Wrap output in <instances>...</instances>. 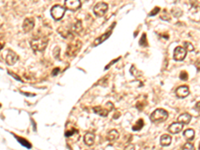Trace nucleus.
Listing matches in <instances>:
<instances>
[{"label":"nucleus","mask_w":200,"mask_h":150,"mask_svg":"<svg viewBox=\"0 0 200 150\" xmlns=\"http://www.w3.org/2000/svg\"><path fill=\"white\" fill-rule=\"evenodd\" d=\"M47 44H48V39L46 37H34V38H32L30 40L31 48L34 51H39V52L44 51Z\"/></svg>","instance_id":"f257e3e1"},{"label":"nucleus","mask_w":200,"mask_h":150,"mask_svg":"<svg viewBox=\"0 0 200 150\" xmlns=\"http://www.w3.org/2000/svg\"><path fill=\"white\" fill-rule=\"evenodd\" d=\"M167 118H168V112L164 109H161V108L153 111L150 115V120H151V122H153V123L163 122V121H165Z\"/></svg>","instance_id":"f03ea898"},{"label":"nucleus","mask_w":200,"mask_h":150,"mask_svg":"<svg viewBox=\"0 0 200 150\" xmlns=\"http://www.w3.org/2000/svg\"><path fill=\"white\" fill-rule=\"evenodd\" d=\"M65 10H66V7H64L62 5H54L51 8V16L53 17V19L60 20L63 18V16L65 14Z\"/></svg>","instance_id":"7ed1b4c3"},{"label":"nucleus","mask_w":200,"mask_h":150,"mask_svg":"<svg viewBox=\"0 0 200 150\" xmlns=\"http://www.w3.org/2000/svg\"><path fill=\"white\" fill-rule=\"evenodd\" d=\"M107 10H108V5L104 2L97 3L94 6V8H93V12H94V14L96 16H98V17L104 16L106 12H107Z\"/></svg>","instance_id":"20e7f679"},{"label":"nucleus","mask_w":200,"mask_h":150,"mask_svg":"<svg viewBox=\"0 0 200 150\" xmlns=\"http://www.w3.org/2000/svg\"><path fill=\"white\" fill-rule=\"evenodd\" d=\"M81 48V42L80 41H76L74 43H71L68 45L66 49V55L67 56H75L77 52L79 51Z\"/></svg>","instance_id":"39448f33"},{"label":"nucleus","mask_w":200,"mask_h":150,"mask_svg":"<svg viewBox=\"0 0 200 150\" xmlns=\"http://www.w3.org/2000/svg\"><path fill=\"white\" fill-rule=\"evenodd\" d=\"M186 54H187V51L184 47L177 46L174 49L173 58H174V60H176V61H182L186 57Z\"/></svg>","instance_id":"423d86ee"},{"label":"nucleus","mask_w":200,"mask_h":150,"mask_svg":"<svg viewBox=\"0 0 200 150\" xmlns=\"http://www.w3.org/2000/svg\"><path fill=\"white\" fill-rule=\"evenodd\" d=\"M65 7L66 9L72 11L78 10L81 7V1L80 0H65Z\"/></svg>","instance_id":"0eeeda50"},{"label":"nucleus","mask_w":200,"mask_h":150,"mask_svg":"<svg viewBox=\"0 0 200 150\" xmlns=\"http://www.w3.org/2000/svg\"><path fill=\"white\" fill-rule=\"evenodd\" d=\"M18 55L16 54L15 52L13 51H11V50H8V53L6 54V56H5V61H6V63L8 65H14L16 62H17L18 60Z\"/></svg>","instance_id":"6e6552de"},{"label":"nucleus","mask_w":200,"mask_h":150,"mask_svg":"<svg viewBox=\"0 0 200 150\" xmlns=\"http://www.w3.org/2000/svg\"><path fill=\"white\" fill-rule=\"evenodd\" d=\"M183 129V124L181 122H175L169 125L168 127V131L172 134H177Z\"/></svg>","instance_id":"1a4fd4ad"},{"label":"nucleus","mask_w":200,"mask_h":150,"mask_svg":"<svg viewBox=\"0 0 200 150\" xmlns=\"http://www.w3.org/2000/svg\"><path fill=\"white\" fill-rule=\"evenodd\" d=\"M176 95L179 98H185L189 95V88L187 86H180L176 89Z\"/></svg>","instance_id":"9d476101"},{"label":"nucleus","mask_w":200,"mask_h":150,"mask_svg":"<svg viewBox=\"0 0 200 150\" xmlns=\"http://www.w3.org/2000/svg\"><path fill=\"white\" fill-rule=\"evenodd\" d=\"M34 19L33 18H26L23 22V30L25 32L31 31L34 27Z\"/></svg>","instance_id":"9b49d317"},{"label":"nucleus","mask_w":200,"mask_h":150,"mask_svg":"<svg viewBox=\"0 0 200 150\" xmlns=\"http://www.w3.org/2000/svg\"><path fill=\"white\" fill-rule=\"evenodd\" d=\"M94 139H95V135L94 133H91V132H88L86 134L84 135L83 137V140H84V143L87 145V146H91V145L94 143Z\"/></svg>","instance_id":"f8f14e48"},{"label":"nucleus","mask_w":200,"mask_h":150,"mask_svg":"<svg viewBox=\"0 0 200 150\" xmlns=\"http://www.w3.org/2000/svg\"><path fill=\"white\" fill-rule=\"evenodd\" d=\"M111 33H112V30H110L109 32H106V33H104L103 35H101V36L98 37V38H96L94 40V42H93V46H97V45H99L100 43L104 42L106 39L109 38V36L111 35Z\"/></svg>","instance_id":"ddd939ff"},{"label":"nucleus","mask_w":200,"mask_h":150,"mask_svg":"<svg viewBox=\"0 0 200 150\" xmlns=\"http://www.w3.org/2000/svg\"><path fill=\"white\" fill-rule=\"evenodd\" d=\"M191 121V115L188 113H182L178 116V122L182 124H188Z\"/></svg>","instance_id":"4468645a"},{"label":"nucleus","mask_w":200,"mask_h":150,"mask_svg":"<svg viewBox=\"0 0 200 150\" xmlns=\"http://www.w3.org/2000/svg\"><path fill=\"white\" fill-rule=\"evenodd\" d=\"M171 141H172V138L168 134H164L160 137V144L162 146H169L171 144Z\"/></svg>","instance_id":"2eb2a0df"},{"label":"nucleus","mask_w":200,"mask_h":150,"mask_svg":"<svg viewBox=\"0 0 200 150\" xmlns=\"http://www.w3.org/2000/svg\"><path fill=\"white\" fill-rule=\"evenodd\" d=\"M93 111L95 112V113H97V114H99L100 116H103V117H106V116L108 115V113H109V109H104V108H102V107H94L93 108Z\"/></svg>","instance_id":"dca6fc26"},{"label":"nucleus","mask_w":200,"mask_h":150,"mask_svg":"<svg viewBox=\"0 0 200 150\" xmlns=\"http://www.w3.org/2000/svg\"><path fill=\"white\" fill-rule=\"evenodd\" d=\"M118 138H119V132H118L117 130L113 129V130L109 131L108 135H107V139H108L109 141H115V140H117Z\"/></svg>","instance_id":"f3484780"},{"label":"nucleus","mask_w":200,"mask_h":150,"mask_svg":"<svg viewBox=\"0 0 200 150\" xmlns=\"http://www.w3.org/2000/svg\"><path fill=\"white\" fill-rule=\"evenodd\" d=\"M183 134H184V137L187 140H192L195 136V131L193 129H186Z\"/></svg>","instance_id":"a211bd4d"},{"label":"nucleus","mask_w":200,"mask_h":150,"mask_svg":"<svg viewBox=\"0 0 200 150\" xmlns=\"http://www.w3.org/2000/svg\"><path fill=\"white\" fill-rule=\"evenodd\" d=\"M81 30H82V23H81V21H77L75 24L72 25L71 31L73 33H79Z\"/></svg>","instance_id":"6ab92c4d"},{"label":"nucleus","mask_w":200,"mask_h":150,"mask_svg":"<svg viewBox=\"0 0 200 150\" xmlns=\"http://www.w3.org/2000/svg\"><path fill=\"white\" fill-rule=\"evenodd\" d=\"M143 125H144V121L142 119H140V120H138V121L136 122V124L132 127V129H133V130H135V131H138V130H140L142 127H143Z\"/></svg>","instance_id":"aec40b11"},{"label":"nucleus","mask_w":200,"mask_h":150,"mask_svg":"<svg viewBox=\"0 0 200 150\" xmlns=\"http://www.w3.org/2000/svg\"><path fill=\"white\" fill-rule=\"evenodd\" d=\"M189 1L192 7L196 8V9H200V0H189Z\"/></svg>","instance_id":"412c9836"},{"label":"nucleus","mask_w":200,"mask_h":150,"mask_svg":"<svg viewBox=\"0 0 200 150\" xmlns=\"http://www.w3.org/2000/svg\"><path fill=\"white\" fill-rule=\"evenodd\" d=\"M139 44L141 45V46H147V45H148L147 41H146V34H145V33L142 34V37H141V39L139 41Z\"/></svg>","instance_id":"4be33fe9"},{"label":"nucleus","mask_w":200,"mask_h":150,"mask_svg":"<svg viewBox=\"0 0 200 150\" xmlns=\"http://www.w3.org/2000/svg\"><path fill=\"white\" fill-rule=\"evenodd\" d=\"M184 48L186 49V51H193L194 46L189 42H184Z\"/></svg>","instance_id":"5701e85b"},{"label":"nucleus","mask_w":200,"mask_h":150,"mask_svg":"<svg viewBox=\"0 0 200 150\" xmlns=\"http://www.w3.org/2000/svg\"><path fill=\"white\" fill-rule=\"evenodd\" d=\"M17 139L19 140V142L21 143L22 145H24L25 147H28V148H31V144L29 142H26V140L25 139H23V138H18L17 137Z\"/></svg>","instance_id":"b1692460"},{"label":"nucleus","mask_w":200,"mask_h":150,"mask_svg":"<svg viewBox=\"0 0 200 150\" xmlns=\"http://www.w3.org/2000/svg\"><path fill=\"white\" fill-rule=\"evenodd\" d=\"M182 149H194V145L190 142H187L182 146Z\"/></svg>","instance_id":"393cba45"},{"label":"nucleus","mask_w":200,"mask_h":150,"mask_svg":"<svg viewBox=\"0 0 200 150\" xmlns=\"http://www.w3.org/2000/svg\"><path fill=\"white\" fill-rule=\"evenodd\" d=\"M180 79L181 80H187L188 79V74H187L185 71H182L181 73H180Z\"/></svg>","instance_id":"a878e982"},{"label":"nucleus","mask_w":200,"mask_h":150,"mask_svg":"<svg viewBox=\"0 0 200 150\" xmlns=\"http://www.w3.org/2000/svg\"><path fill=\"white\" fill-rule=\"evenodd\" d=\"M159 10H160V8H159V7H155L154 9L149 13V16H154V15H156L158 12H159Z\"/></svg>","instance_id":"bb28decb"},{"label":"nucleus","mask_w":200,"mask_h":150,"mask_svg":"<svg viewBox=\"0 0 200 150\" xmlns=\"http://www.w3.org/2000/svg\"><path fill=\"white\" fill-rule=\"evenodd\" d=\"M73 132H76V130L74 128L72 129V130H68V131H66V133H65V136H71L72 134H73Z\"/></svg>","instance_id":"cd10ccee"},{"label":"nucleus","mask_w":200,"mask_h":150,"mask_svg":"<svg viewBox=\"0 0 200 150\" xmlns=\"http://www.w3.org/2000/svg\"><path fill=\"white\" fill-rule=\"evenodd\" d=\"M59 71H60V69H59V68H55L54 70H53L52 75H53V76H55V75H57V73H58Z\"/></svg>","instance_id":"c85d7f7f"},{"label":"nucleus","mask_w":200,"mask_h":150,"mask_svg":"<svg viewBox=\"0 0 200 150\" xmlns=\"http://www.w3.org/2000/svg\"><path fill=\"white\" fill-rule=\"evenodd\" d=\"M195 109H196L198 112H200V101L196 103V105H195Z\"/></svg>","instance_id":"c756f323"}]
</instances>
